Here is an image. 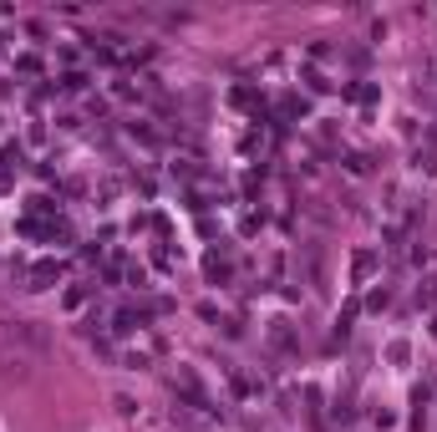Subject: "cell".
Listing matches in <instances>:
<instances>
[{
  "mask_svg": "<svg viewBox=\"0 0 437 432\" xmlns=\"http://www.w3.org/2000/svg\"><path fill=\"white\" fill-rule=\"evenodd\" d=\"M422 300H427V305H437V280H422Z\"/></svg>",
  "mask_w": 437,
  "mask_h": 432,
  "instance_id": "obj_2",
  "label": "cell"
},
{
  "mask_svg": "<svg viewBox=\"0 0 437 432\" xmlns=\"http://www.w3.org/2000/svg\"><path fill=\"white\" fill-rule=\"evenodd\" d=\"M371 265H377V255H361V260H356V280H366V275H371Z\"/></svg>",
  "mask_w": 437,
  "mask_h": 432,
  "instance_id": "obj_1",
  "label": "cell"
}]
</instances>
